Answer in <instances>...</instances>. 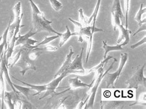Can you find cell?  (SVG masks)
<instances>
[{
  "mask_svg": "<svg viewBox=\"0 0 146 109\" xmlns=\"http://www.w3.org/2000/svg\"><path fill=\"white\" fill-rule=\"evenodd\" d=\"M29 1L31 6L32 12L33 30H35V31L37 32L45 31V32L54 33L60 37L61 33L55 30L51 26L52 22L48 20L45 17L44 14L41 12L32 0H29Z\"/></svg>",
  "mask_w": 146,
  "mask_h": 109,
  "instance_id": "cell-1",
  "label": "cell"
},
{
  "mask_svg": "<svg viewBox=\"0 0 146 109\" xmlns=\"http://www.w3.org/2000/svg\"><path fill=\"white\" fill-rule=\"evenodd\" d=\"M35 48V46H29V45H24L21 48L22 50V53L20 58L19 60L17 62V63L15 65L21 68V70L20 72L22 73V75L24 76L25 73L29 70H36V66L33 60L30 59L29 57V53L32 50Z\"/></svg>",
  "mask_w": 146,
  "mask_h": 109,
  "instance_id": "cell-2",
  "label": "cell"
},
{
  "mask_svg": "<svg viewBox=\"0 0 146 109\" xmlns=\"http://www.w3.org/2000/svg\"><path fill=\"white\" fill-rule=\"evenodd\" d=\"M116 62H117V60L115 59V58H113V61L112 62V63L111 64L109 68L107 69L104 73L103 67L100 68L98 70H97L98 73L96 75V81H95L94 84L93 86V87L91 88L90 93L88 94V96L86 97V99H85V100L84 101V104L86 103V106L84 107V108H93L95 98H96V95L99 86L100 85V83H101V81L103 79L104 76V75H106V73L107 72H109L110 70L113 68V66Z\"/></svg>",
  "mask_w": 146,
  "mask_h": 109,
  "instance_id": "cell-3",
  "label": "cell"
},
{
  "mask_svg": "<svg viewBox=\"0 0 146 109\" xmlns=\"http://www.w3.org/2000/svg\"><path fill=\"white\" fill-rule=\"evenodd\" d=\"M128 59V53H122L121 54V59L120 65L116 72L114 73H109L107 72L106 75L104 76L103 78L105 80V81L107 83V88L109 87L115 88V84L117 83L118 80L120 77L121 73L122 72L123 69Z\"/></svg>",
  "mask_w": 146,
  "mask_h": 109,
  "instance_id": "cell-4",
  "label": "cell"
},
{
  "mask_svg": "<svg viewBox=\"0 0 146 109\" xmlns=\"http://www.w3.org/2000/svg\"><path fill=\"white\" fill-rule=\"evenodd\" d=\"M93 27L90 25L84 26L82 28L79 30L76 33L78 36V41L80 43H82L84 41V40H85L87 41L88 47L86 51V63H87L90 53L92 49V46H93V36L94 32L92 31Z\"/></svg>",
  "mask_w": 146,
  "mask_h": 109,
  "instance_id": "cell-5",
  "label": "cell"
},
{
  "mask_svg": "<svg viewBox=\"0 0 146 109\" xmlns=\"http://www.w3.org/2000/svg\"><path fill=\"white\" fill-rule=\"evenodd\" d=\"M145 66V64L141 67H140V65L138 66L136 71L133 73V76L128 80L126 81V84L128 88L137 89L139 85H144V86L145 88L146 78L144 75Z\"/></svg>",
  "mask_w": 146,
  "mask_h": 109,
  "instance_id": "cell-6",
  "label": "cell"
},
{
  "mask_svg": "<svg viewBox=\"0 0 146 109\" xmlns=\"http://www.w3.org/2000/svg\"><path fill=\"white\" fill-rule=\"evenodd\" d=\"M69 75H70V74L69 73L68 70L65 71L62 73H61L60 75L57 76L56 78H54V79L52 80L51 82H49V83L46 84L47 89H46V91L45 94L43 97H41V98H40L39 99L40 100L43 99L44 98V97H46L48 96H51V97H53L54 96L60 95L61 94H63V93H65V92H67V91L70 90L69 89H67V90H65V91H62L61 92H56V89H57V87H58V86L61 83V81H62V80L64 79L65 77H67Z\"/></svg>",
  "mask_w": 146,
  "mask_h": 109,
  "instance_id": "cell-7",
  "label": "cell"
},
{
  "mask_svg": "<svg viewBox=\"0 0 146 109\" xmlns=\"http://www.w3.org/2000/svg\"><path fill=\"white\" fill-rule=\"evenodd\" d=\"M84 48H82L81 53L78 54L75 58L74 61L72 62V64L68 68V71L70 74H76L80 75H85L86 70L83 66V54Z\"/></svg>",
  "mask_w": 146,
  "mask_h": 109,
  "instance_id": "cell-8",
  "label": "cell"
},
{
  "mask_svg": "<svg viewBox=\"0 0 146 109\" xmlns=\"http://www.w3.org/2000/svg\"><path fill=\"white\" fill-rule=\"evenodd\" d=\"M74 54V50H73L72 46H70V47H69V53L67 55L64 62L63 63L62 65L61 66V67L59 68L58 72L56 73V75H54V78H56L57 76L60 75L61 73H62L65 71L68 70V68L70 67V66L72 64V57Z\"/></svg>",
  "mask_w": 146,
  "mask_h": 109,
  "instance_id": "cell-9",
  "label": "cell"
},
{
  "mask_svg": "<svg viewBox=\"0 0 146 109\" xmlns=\"http://www.w3.org/2000/svg\"><path fill=\"white\" fill-rule=\"evenodd\" d=\"M117 28L120 29V35L118 38L117 43L119 44L123 40H124V42L122 43V46H125L126 45H128L129 43V40H130L129 36H130V34L131 33V31L128 29H126L123 26V25L122 24L119 25Z\"/></svg>",
  "mask_w": 146,
  "mask_h": 109,
  "instance_id": "cell-10",
  "label": "cell"
},
{
  "mask_svg": "<svg viewBox=\"0 0 146 109\" xmlns=\"http://www.w3.org/2000/svg\"><path fill=\"white\" fill-rule=\"evenodd\" d=\"M93 82L91 84H86L84 83L80 80L78 76H76L75 78H71L68 80V83H69V89L71 90H75V89L80 88H90L92 85H93Z\"/></svg>",
  "mask_w": 146,
  "mask_h": 109,
  "instance_id": "cell-11",
  "label": "cell"
},
{
  "mask_svg": "<svg viewBox=\"0 0 146 109\" xmlns=\"http://www.w3.org/2000/svg\"><path fill=\"white\" fill-rule=\"evenodd\" d=\"M38 32L34 31L33 29L30 30L29 32L26 33L24 35H19L18 37H17V40L16 41V43H15V47H17L19 46H24L26 44L27 41H28L30 38H31L34 35L36 34Z\"/></svg>",
  "mask_w": 146,
  "mask_h": 109,
  "instance_id": "cell-12",
  "label": "cell"
},
{
  "mask_svg": "<svg viewBox=\"0 0 146 109\" xmlns=\"http://www.w3.org/2000/svg\"><path fill=\"white\" fill-rule=\"evenodd\" d=\"M12 77L14 79L16 80L17 81H19V82H21V83L24 84L25 85H27V86L30 87V88H31V89H32V90H35V91H36V94H33V96L39 95V94H41V92H46V89H47V85H46V84H43V85H34V84H29V83H28L25 82V81H22V80H19V79L16 78H15L14 76H12Z\"/></svg>",
  "mask_w": 146,
  "mask_h": 109,
  "instance_id": "cell-13",
  "label": "cell"
},
{
  "mask_svg": "<svg viewBox=\"0 0 146 109\" xmlns=\"http://www.w3.org/2000/svg\"><path fill=\"white\" fill-rule=\"evenodd\" d=\"M102 48L104 50V55L103 59H104L107 57V54L111 51H123L122 44L121 45H117L114 46H110L107 44V42L106 41H102Z\"/></svg>",
  "mask_w": 146,
  "mask_h": 109,
  "instance_id": "cell-14",
  "label": "cell"
},
{
  "mask_svg": "<svg viewBox=\"0 0 146 109\" xmlns=\"http://www.w3.org/2000/svg\"><path fill=\"white\" fill-rule=\"evenodd\" d=\"M101 1L102 0H98L97 3L96 5L95 8L94 10L93 13L92 14V15L90 16L89 19H88V25H90L91 24V23L93 22V24H92V27L93 29H95V24H96V19L98 17V15L99 13V11L100 9V6H101Z\"/></svg>",
  "mask_w": 146,
  "mask_h": 109,
  "instance_id": "cell-15",
  "label": "cell"
},
{
  "mask_svg": "<svg viewBox=\"0 0 146 109\" xmlns=\"http://www.w3.org/2000/svg\"><path fill=\"white\" fill-rule=\"evenodd\" d=\"M66 32L63 33H61V35L59 37L60 38V41H59V47L61 48L65 45V43H66L69 39H70L72 36L77 35V33L76 32L71 33L70 29H69L68 27L66 25Z\"/></svg>",
  "mask_w": 146,
  "mask_h": 109,
  "instance_id": "cell-16",
  "label": "cell"
},
{
  "mask_svg": "<svg viewBox=\"0 0 146 109\" xmlns=\"http://www.w3.org/2000/svg\"><path fill=\"white\" fill-rule=\"evenodd\" d=\"M111 13H113L116 15H118L121 20L124 18V15L122 12L121 7L120 0H114L113 5L112 7V11H111Z\"/></svg>",
  "mask_w": 146,
  "mask_h": 109,
  "instance_id": "cell-17",
  "label": "cell"
},
{
  "mask_svg": "<svg viewBox=\"0 0 146 109\" xmlns=\"http://www.w3.org/2000/svg\"><path fill=\"white\" fill-rule=\"evenodd\" d=\"M5 88L6 86L5 84V80H4L3 76V72L2 70L0 68V99L1 100V108H4L5 106V102H4V97H5Z\"/></svg>",
  "mask_w": 146,
  "mask_h": 109,
  "instance_id": "cell-18",
  "label": "cell"
},
{
  "mask_svg": "<svg viewBox=\"0 0 146 109\" xmlns=\"http://www.w3.org/2000/svg\"><path fill=\"white\" fill-rule=\"evenodd\" d=\"M145 13H146V8L145 7H143V4H141L139 11H138V12L135 15V17H134V20L137 22V25L139 26L146 22L145 18L144 19V20H142V16H143V14H145Z\"/></svg>",
  "mask_w": 146,
  "mask_h": 109,
  "instance_id": "cell-19",
  "label": "cell"
},
{
  "mask_svg": "<svg viewBox=\"0 0 146 109\" xmlns=\"http://www.w3.org/2000/svg\"><path fill=\"white\" fill-rule=\"evenodd\" d=\"M14 84V87L16 88V90L19 92L21 93V94L25 97L27 99H29V96L30 92L32 91V89L30 88V87H24V86H19L16 84Z\"/></svg>",
  "mask_w": 146,
  "mask_h": 109,
  "instance_id": "cell-20",
  "label": "cell"
},
{
  "mask_svg": "<svg viewBox=\"0 0 146 109\" xmlns=\"http://www.w3.org/2000/svg\"><path fill=\"white\" fill-rule=\"evenodd\" d=\"M12 92L5 91V97H4V102L6 104L7 107L8 108H14V103L12 100L13 96Z\"/></svg>",
  "mask_w": 146,
  "mask_h": 109,
  "instance_id": "cell-21",
  "label": "cell"
},
{
  "mask_svg": "<svg viewBox=\"0 0 146 109\" xmlns=\"http://www.w3.org/2000/svg\"><path fill=\"white\" fill-rule=\"evenodd\" d=\"M112 58H113V57H112V56H109L108 57H107L106 58V59H103V60H102V61H101V63H100L99 65H98L96 66V67H93V68H91V69H90V70H86L85 71V75H88V74L90 73H91V72H96V71H97L98 70V69H99L100 68L103 67L104 65L105 64H106L107 62H108L110 59H112Z\"/></svg>",
  "mask_w": 146,
  "mask_h": 109,
  "instance_id": "cell-22",
  "label": "cell"
},
{
  "mask_svg": "<svg viewBox=\"0 0 146 109\" xmlns=\"http://www.w3.org/2000/svg\"><path fill=\"white\" fill-rule=\"evenodd\" d=\"M60 36L59 35H54V36H50V37H45L44 40L41 41L40 43H39L38 45H35V48H38L40 46H41V45H47L48 43H49L50 42L52 41L53 40H56V39L59 38Z\"/></svg>",
  "mask_w": 146,
  "mask_h": 109,
  "instance_id": "cell-23",
  "label": "cell"
},
{
  "mask_svg": "<svg viewBox=\"0 0 146 109\" xmlns=\"http://www.w3.org/2000/svg\"><path fill=\"white\" fill-rule=\"evenodd\" d=\"M49 1L50 4H51L52 9L56 11H59L63 7L62 3L59 1V0H49Z\"/></svg>",
  "mask_w": 146,
  "mask_h": 109,
  "instance_id": "cell-24",
  "label": "cell"
},
{
  "mask_svg": "<svg viewBox=\"0 0 146 109\" xmlns=\"http://www.w3.org/2000/svg\"><path fill=\"white\" fill-rule=\"evenodd\" d=\"M112 13V21L113 30L115 31L116 30V29L118 27V26L119 25L121 24V19L120 17H119L118 15H116L113 13Z\"/></svg>",
  "mask_w": 146,
  "mask_h": 109,
  "instance_id": "cell-25",
  "label": "cell"
},
{
  "mask_svg": "<svg viewBox=\"0 0 146 109\" xmlns=\"http://www.w3.org/2000/svg\"><path fill=\"white\" fill-rule=\"evenodd\" d=\"M79 13V19H80V22L83 25V27L88 26V19L85 15H84L83 10L82 8H80L78 9Z\"/></svg>",
  "mask_w": 146,
  "mask_h": 109,
  "instance_id": "cell-26",
  "label": "cell"
},
{
  "mask_svg": "<svg viewBox=\"0 0 146 109\" xmlns=\"http://www.w3.org/2000/svg\"><path fill=\"white\" fill-rule=\"evenodd\" d=\"M125 22H126V26L125 28L128 29V13L129 9V3L130 0H125Z\"/></svg>",
  "mask_w": 146,
  "mask_h": 109,
  "instance_id": "cell-27",
  "label": "cell"
},
{
  "mask_svg": "<svg viewBox=\"0 0 146 109\" xmlns=\"http://www.w3.org/2000/svg\"><path fill=\"white\" fill-rule=\"evenodd\" d=\"M143 101H144V102H145V92L144 93H142V94L140 96V97H139V99H138V100L136 102H135V103L133 104L130 105V106H134V105H136V104H142V105H143V104H144V106H145V102H143Z\"/></svg>",
  "mask_w": 146,
  "mask_h": 109,
  "instance_id": "cell-28",
  "label": "cell"
},
{
  "mask_svg": "<svg viewBox=\"0 0 146 109\" xmlns=\"http://www.w3.org/2000/svg\"><path fill=\"white\" fill-rule=\"evenodd\" d=\"M145 42H146V36H144V38L143 39H141V40L139 41H138L137 43H136V44L131 46L130 48H131L132 49H136V48H137L138 46H141V45H143L144 43H145Z\"/></svg>",
  "mask_w": 146,
  "mask_h": 109,
  "instance_id": "cell-29",
  "label": "cell"
},
{
  "mask_svg": "<svg viewBox=\"0 0 146 109\" xmlns=\"http://www.w3.org/2000/svg\"><path fill=\"white\" fill-rule=\"evenodd\" d=\"M33 49L38 50V51L46 50V51H56L57 50V48L54 47V46H46L44 48H40L38 47V48H36Z\"/></svg>",
  "mask_w": 146,
  "mask_h": 109,
  "instance_id": "cell-30",
  "label": "cell"
},
{
  "mask_svg": "<svg viewBox=\"0 0 146 109\" xmlns=\"http://www.w3.org/2000/svg\"><path fill=\"white\" fill-rule=\"evenodd\" d=\"M145 30H146V25H145V23H144V24H143L139 26V29H137V30L133 35L135 36L136 35H137L138 33H139L141 32H143V31H145Z\"/></svg>",
  "mask_w": 146,
  "mask_h": 109,
  "instance_id": "cell-31",
  "label": "cell"
},
{
  "mask_svg": "<svg viewBox=\"0 0 146 109\" xmlns=\"http://www.w3.org/2000/svg\"><path fill=\"white\" fill-rule=\"evenodd\" d=\"M38 43V41L37 40H33V39H32L31 38H30L28 41H27L26 44L25 45H29V46H35V45L36 43Z\"/></svg>",
  "mask_w": 146,
  "mask_h": 109,
  "instance_id": "cell-32",
  "label": "cell"
},
{
  "mask_svg": "<svg viewBox=\"0 0 146 109\" xmlns=\"http://www.w3.org/2000/svg\"><path fill=\"white\" fill-rule=\"evenodd\" d=\"M84 104H85L84 103V102H83V100H82L81 102H80L78 104V106H77V107H76V108H82L83 107Z\"/></svg>",
  "mask_w": 146,
  "mask_h": 109,
  "instance_id": "cell-33",
  "label": "cell"
},
{
  "mask_svg": "<svg viewBox=\"0 0 146 109\" xmlns=\"http://www.w3.org/2000/svg\"><path fill=\"white\" fill-rule=\"evenodd\" d=\"M104 96L106 97H110V91H106L105 92H104Z\"/></svg>",
  "mask_w": 146,
  "mask_h": 109,
  "instance_id": "cell-34",
  "label": "cell"
},
{
  "mask_svg": "<svg viewBox=\"0 0 146 109\" xmlns=\"http://www.w3.org/2000/svg\"><path fill=\"white\" fill-rule=\"evenodd\" d=\"M2 39H3V36H0V43L1 42Z\"/></svg>",
  "mask_w": 146,
  "mask_h": 109,
  "instance_id": "cell-35",
  "label": "cell"
}]
</instances>
